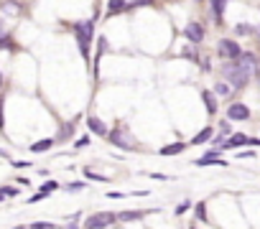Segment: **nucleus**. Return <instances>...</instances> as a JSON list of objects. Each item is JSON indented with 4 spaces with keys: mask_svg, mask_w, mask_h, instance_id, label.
Here are the masks:
<instances>
[{
    "mask_svg": "<svg viewBox=\"0 0 260 229\" xmlns=\"http://www.w3.org/2000/svg\"><path fill=\"white\" fill-rule=\"evenodd\" d=\"M253 66H255V56H253V54H243L237 64L222 66V74H225V79L237 89V87H245V84H248V79H250V74H253Z\"/></svg>",
    "mask_w": 260,
    "mask_h": 229,
    "instance_id": "nucleus-1",
    "label": "nucleus"
},
{
    "mask_svg": "<svg viewBox=\"0 0 260 229\" xmlns=\"http://www.w3.org/2000/svg\"><path fill=\"white\" fill-rule=\"evenodd\" d=\"M77 41L84 56H90V41H92V20L77 23Z\"/></svg>",
    "mask_w": 260,
    "mask_h": 229,
    "instance_id": "nucleus-2",
    "label": "nucleus"
},
{
    "mask_svg": "<svg viewBox=\"0 0 260 229\" xmlns=\"http://www.w3.org/2000/svg\"><path fill=\"white\" fill-rule=\"evenodd\" d=\"M115 219H118V214H113V212H100V214H92L84 222V229H105V227H110Z\"/></svg>",
    "mask_w": 260,
    "mask_h": 229,
    "instance_id": "nucleus-3",
    "label": "nucleus"
},
{
    "mask_svg": "<svg viewBox=\"0 0 260 229\" xmlns=\"http://www.w3.org/2000/svg\"><path fill=\"white\" fill-rule=\"evenodd\" d=\"M217 51H220L222 56H227V59H240V56H243L240 46H237L235 41H227V38H222V41H220V46H217Z\"/></svg>",
    "mask_w": 260,
    "mask_h": 229,
    "instance_id": "nucleus-4",
    "label": "nucleus"
},
{
    "mask_svg": "<svg viewBox=\"0 0 260 229\" xmlns=\"http://www.w3.org/2000/svg\"><path fill=\"white\" fill-rule=\"evenodd\" d=\"M110 140H113V145H118V148H128V150L135 148L133 143H128V130H125V127H118V130L110 135Z\"/></svg>",
    "mask_w": 260,
    "mask_h": 229,
    "instance_id": "nucleus-5",
    "label": "nucleus"
},
{
    "mask_svg": "<svg viewBox=\"0 0 260 229\" xmlns=\"http://www.w3.org/2000/svg\"><path fill=\"white\" fill-rule=\"evenodd\" d=\"M184 33H186V38L191 43H202V38H204V28L199 26V23H189V26L184 28Z\"/></svg>",
    "mask_w": 260,
    "mask_h": 229,
    "instance_id": "nucleus-6",
    "label": "nucleus"
},
{
    "mask_svg": "<svg viewBox=\"0 0 260 229\" xmlns=\"http://www.w3.org/2000/svg\"><path fill=\"white\" fill-rule=\"evenodd\" d=\"M227 117H230V120H248V117H250V110H248L245 105H230Z\"/></svg>",
    "mask_w": 260,
    "mask_h": 229,
    "instance_id": "nucleus-7",
    "label": "nucleus"
},
{
    "mask_svg": "<svg viewBox=\"0 0 260 229\" xmlns=\"http://www.w3.org/2000/svg\"><path fill=\"white\" fill-rule=\"evenodd\" d=\"M87 127H90L95 135H107V125L100 117H90V120H87Z\"/></svg>",
    "mask_w": 260,
    "mask_h": 229,
    "instance_id": "nucleus-8",
    "label": "nucleus"
},
{
    "mask_svg": "<svg viewBox=\"0 0 260 229\" xmlns=\"http://www.w3.org/2000/svg\"><path fill=\"white\" fill-rule=\"evenodd\" d=\"M248 143H250V137H248V135H232L222 148H243V145H248Z\"/></svg>",
    "mask_w": 260,
    "mask_h": 229,
    "instance_id": "nucleus-9",
    "label": "nucleus"
},
{
    "mask_svg": "<svg viewBox=\"0 0 260 229\" xmlns=\"http://www.w3.org/2000/svg\"><path fill=\"white\" fill-rule=\"evenodd\" d=\"M184 148H186V143H173V145L161 148V155H176V153H181Z\"/></svg>",
    "mask_w": 260,
    "mask_h": 229,
    "instance_id": "nucleus-10",
    "label": "nucleus"
},
{
    "mask_svg": "<svg viewBox=\"0 0 260 229\" xmlns=\"http://www.w3.org/2000/svg\"><path fill=\"white\" fill-rule=\"evenodd\" d=\"M202 100H204V105H207V112H217V102H214V95L212 92H202Z\"/></svg>",
    "mask_w": 260,
    "mask_h": 229,
    "instance_id": "nucleus-11",
    "label": "nucleus"
},
{
    "mask_svg": "<svg viewBox=\"0 0 260 229\" xmlns=\"http://www.w3.org/2000/svg\"><path fill=\"white\" fill-rule=\"evenodd\" d=\"M232 84H227V82H217V87H214V92L217 95H222V97H227V95H232Z\"/></svg>",
    "mask_w": 260,
    "mask_h": 229,
    "instance_id": "nucleus-12",
    "label": "nucleus"
},
{
    "mask_svg": "<svg viewBox=\"0 0 260 229\" xmlns=\"http://www.w3.org/2000/svg\"><path fill=\"white\" fill-rule=\"evenodd\" d=\"M197 166H227L222 158H199Z\"/></svg>",
    "mask_w": 260,
    "mask_h": 229,
    "instance_id": "nucleus-13",
    "label": "nucleus"
},
{
    "mask_svg": "<svg viewBox=\"0 0 260 229\" xmlns=\"http://www.w3.org/2000/svg\"><path fill=\"white\" fill-rule=\"evenodd\" d=\"M209 137H212V130H209V127H204V130H202V132L191 140V145H202V143H207V140H209Z\"/></svg>",
    "mask_w": 260,
    "mask_h": 229,
    "instance_id": "nucleus-14",
    "label": "nucleus"
},
{
    "mask_svg": "<svg viewBox=\"0 0 260 229\" xmlns=\"http://www.w3.org/2000/svg\"><path fill=\"white\" fill-rule=\"evenodd\" d=\"M140 217H143V212H120V214H118L120 222H135V219H140Z\"/></svg>",
    "mask_w": 260,
    "mask_h": 229,
    "instance_id": "nucleus-15",
    "label": "nucleus"
},
{
    "mask_svg": "<svg viewBox=\"0 0 260 229\" xmlns=\"http://www.w3.org/2000/svg\"><path fill=\"white\" fill-rule=\"evenodd\" d=\"M125 8H128L125 0H110V3H107V10H110V13H120V10H125Z\"/></svg>",
    "mask_w": 260,
    "mask_h": 229,
    "instance_id": "nucleus-16",
    "label": "nucleus"
},
{
    "mask_svg": "<svg viewBox=\"0 0 260 229\" xmlns=\"http://www.w3.org/2000/svg\"><path fill=\"white\" fill-rule=\"evenodd\" d=\"M212 8H214V15L217 18H222V13L227 8V0H212Z\"/></svg>",
    "mask_w": 260,
    "mask_h": 229,
    "instance_id": "nucleus-17",
    "label": "nucleus"
},
{
    "mask_svg": "<svg viewBox=\"0 0 260 229\" xmlns=\"http://www.w3.org/2000/svg\"><path fill=\"white\" fill-rule=\"evenodd\" d=\"M51 145H54V140H38L36 145H31V150L33 153H43V150H49Z\"/></svg>",
    "mask_w": 260,
    "mask_h": 229,
    "instance_id": "nucleus-18",
    "label": "nucleus"
},
{
    "mask_svg": "<svg viewBox=\"0 0 260 229\" xmlns=\"http://www.w3.org/2000/svg\"><path fill=\"white\" fill-rule=\"evenodd\" d=\"M56 189H59V183H56V181H49V183H43L41 191H43V194H51V191H56Z\"/></svg>",
    "mask_w": 260,
    "mask_h": 229,
    "instance_id": "nucleus-19",
    "label": "nucleus"
},
{
    "mask_svg": "<svg viewBox=\"0 0 260 229\" xmlns=\"http://www.w3.org/2000/svg\"><path fill=\"white\" fill-rule=\"evenodd\" d=\"M31 229H56V227L49 222H36V224H31Z\"/></svg>",
    "mask_w": 260,
    "mask_h": 229,
    "instance_id": "nucleus-20",
    "label": "nucleus"
},
{
    "mask_svg": "<svg viewBox=\"0 0 260 229\" xmlns=\"http://www.w3.org/2000/svg\"><path fill=\"white\" fill-rule=\"evenodd\" d=\"M186 212H189V201H184V204H179V206H176V214H179V217H181V214H186Z\"/></svg>",
    "mask_w": 260,
    "mask_h": 229,
    "instance_id": "nucleus-21",
    "label": "nucleus"
},
{
    "mask_svg": "<svg viewBox=\"0 0 260 229\" xmlns=\"http://www.w3.org/2000/svg\"><path fill=\"white\" fill-rule=\"evenodd\" d=\"M197 217H199V219L207 217V206H204V204H197Z\"/></svg>",
    "mask_w": 260,
    "mask_h": 229,
    "instance_id": "nucleus-22",
    "label": "nucleus"
},
{
    "mask_svg": "<svg viewBox=\"0 0 260 229\" xmlns=\"http://www.w3.org/2000/svg\"><path fill=\"white\" fill-rule=\"evenodd\" d=\"M84 145H90V137H87V135H84V137H79V140H77V148H84Z\"/></svg>",
    "mask_w": 260,
    "mask_h": 229,
    "instance_id": "nucleus-23",
    "label": "nucleus"
},
{
    "mask_svg": "<svg viewBox=\"0 0 260 229\" xmlns=\"http://www.w3.org/2000/svg\"><path fill=\"white\" fill-rule=\"evenodd\" d=\"M84 186H87V183H82V181H79V183H72L69 191H77V189H84Z\"/></svg>",
    "mask_w": 260,
    "mask_h": 229,
    "instance_id": "nucleus-24",
    "label": "nucleus"
},
{
    "mask_svg": "<svg viewBox=\"0 0 260 229\" xmlns=\"http://www.w3.org/2000/svg\"><path fill=\"white\" fill-rule=\"evenodd\" d=\"M222 135H230V122H222Z\"/></svg>",
    "mask_w": 260,
    "mask_h": 229,
    "instance_id": "nucleus-25",
    "label": "nucleus"
},
{
    "mask_svg": "<svg viewBox=\"0 0 260 229\" xmlns=\"http://www.w3.org/2000/svg\"><path fill=\"white\" fill-rule=\"evenodd\" d=\"M0 127H3V102H0Z\"/></svg>",
    "mask_w": 260,
    "mask_h": 229,
    "instance_id": "nucleus-26",
    "label": "nucleus"
},
{
    "mask_svg": "<svg viewBox=\"0 0 260 229\" xmlns=\"http://www.w3.org/2000/svg\"><path fill=\"white\" fill-rule=\"evenodd\" d=\"M0 87H3V74H0Z\"/></svg>",
    "mask_w": 260,
    "mask_h": 229,
    "instance_id": "nucleus-27",
    "label": "nucleus"
},
{
    "mask_svg": "<svg viewBox=\"0 0 260 229\" xmlns=\"http://www.w3.org/2000/svg\"><path fill=\"white\" fill-rule=\"evenodd\" d=\"M194 229H197V227H194Z\"/></svg>",
    "mask_w": 260,
    "mask_h": 229,
    "instance_id": "nucleus-28",
    "label": "nucleus"
}]
</instances>
